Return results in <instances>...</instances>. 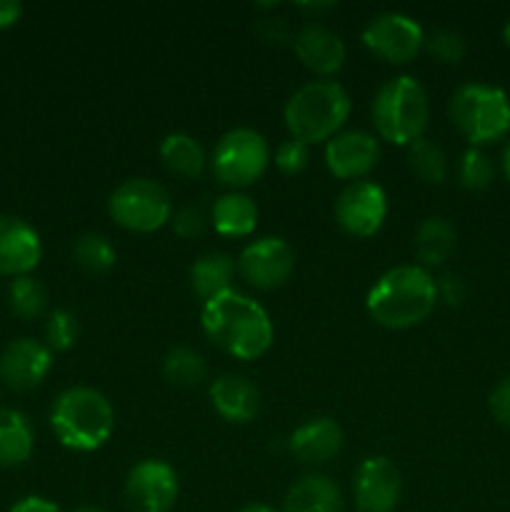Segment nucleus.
Instances as JSON below:
<instances>
[{"label":"nucleus","mask_w":510,"mask_h":512,"mask_svg":"<svg viewBox=\"0 0 510 512\" xmlns=\"http://www.w3.org/2000/svg\"><path fill=\"white\" fill-rule=\"evenodd\" d=\"M380 145L365 130H345L325 145V165L338 180H360L378 165Z\"/></svg>","instance_id":"obj_15"},{"label":"nucleus","mask_w":510,"mask_h":512,"mask_svg":"<svg viewBox=\"0 0 510 512\" xmlns=\"http://www.w3.org/2000/svg\"><path fill=\"white\" fill-rule=\"evenodd\" d=\"M388 215V195L378 183L355 180L340 190L335 200V220L355 238H370L378 233Z\"/></svg>","instance_id":"obj_10"},{"label":"nucleus","mask_w":510,"mask_h":512,"mask_svg":"<svg viewBox=\"0 0 510 512\" xmlns=\"http://www.w3.org/2000/svg\"><path fill=\"white\" fill-rule=\"evenodd\" d=\"M435 288H438V298L443 300L445 305H450V308H455V305H460L465 300V283L460 275H453V273H445L443 278L435 283Z\"/></svg>","instance_id":"obj_36"},{"label":"nucleus","mask_w":510,"mask_h":512,"mask_svg":"<svg viewBox=\"0 0 510 512\" xmlns=\"http://www.w3.org/2000/svg\"><path fill=\"white\" fill-rule=\"evenodd\" d=\"M430 118V100L423 85L410 75L388 80L375 93L373 123L383 140L405 145L423 138Z\"/></svg>","instance_id":"obj_5"},{"label":"nucleus","mask_w":510,"mask_h":512,"mask_svg":"<svg viewBox=\"0 0 510 512\" xmlns=\"http://www.w3.org/2000/svg\"><path fill=\"white\" fill-rule=\"evenodd\" d=\"M438 303L433 275L420 265H398L380 275L370 288L368 313L378 325L390 330H408L423 323Z\"/></svg>","instance_id":"obj_2"},{"label":"nucleus","mask_w":510,"mask_h":512,"mask_svg":"<svg viewBox=\"0 0 510 512\" xmlns=\"http://www.w3.org/2000/svg\"><path fill=\"white\" fill-rule=\"evenodd\" d=\"M108 213L120 228L130 233H155L173 218V200L155 180L133 178L113 190Z\"/></svg>","instance_id":"obj_8"},{"label":"nucleus","mask_w":510,"mask_h":512,"mask_svg":"<svg viewBox=\"0 0 510 512\" xmlns=\"http://www.w3.org/2000/svg\"><path fill=\"white\" fill-rule=\"evenodd\" d=\"M350 115L348 90L333 80H315L303 85L285 103L283 118L290 138L305 145L323 143L338 135Z\"/></svg>","instance_id":"obj_4"},{"label":"nucleus","mask_w":510,"mask_h":512,"mask_svg":"<svg viewBox=\"0 0 510 512\" xmlns=\"http://www.w3.org/2000/svg\"><path fill=\"white\" fill-rule=\"evenodd\" d=\"M290 453L308 465H323L343 448V428L333 418H315L300 425L288 440Z\"/></svg>","instance_id":"obj_19"},{"label":"nucleus","mask_w":510,"mask_h":512,"mask_svg":"<svg viewBox=\"0 0 510 512\" xmlns=\"http://www.w3.org/2000/svg\"><path fill=\"white\" fill-rule=\"evenodd\" d=\"M493 163H490L488 155L478 148H470L463 153V160H460V183L465 185L473 193H480V190L488 188L493 183Z\"/></svg>","instance_id":"obj_30"},{"label":"nucleus","mask_w":510,"mask_h":512,"mask_svg":"<svg viewBox=\"0 0 510 512\" xmlns=\"http://www.w3.org/2000/svg\"><path fill=\"white\" fill-rule=\"evenodd\" d=\"M215 413L228 423H250L260 410V390L245 375L225 373L210 385Z\"/></svg>","instance_id":"obj_18"},{"label":"nucleus","mask_w":510,"mask_h":512,"mask_svg":"<svg viewBox=\"0 0 510 512\" xmlns=\"http://www.w3.org/2000/svg\"><path fill=\"white\" fill-rule=\"evenodd\" d=\"M238 512H278V510L270 508V505H265V503H250V505H245V508H240Z\"/></svg>","instance_id":"obj_41"},{"label":"nucleus","mask_w":510,"mask_h":512,"mask_svg":"<svg viewBox=\"0 0 510 512\" xmlns=\"http://www.w3.org/2000/svg\"><path fill=\"white\" fill-rule=\"evenodd\" d=\"M235 270H238V265L233 263L230 255L205 253L190 265V285L203 303H210L213 298H220L223 293L233 290L230 285H233Z\"/></svg>","instance_id":"obj_22"},{"label":"nucleus","mask_w":510,"mask_h":512,"mask_svg":"<svg viewBox=\"0 0 510 512\" xmlns=\"http://www.w3.org/2000/svg\"><path fill=\"white\" fill-rule=\"evenodd\" d=\"M363 45L383 63L408 65L423 50L425 33L410 15L383 13L365 25Z\"/></svg>","instance_id":"obj_9"},{"label":"nucleus","mask_w":510,"mask_h":512,"mask_svg":"<svg viewBox=\"0 0 510 512\" xmlns=\"http://www.w3.org/2000/svg\"><path fill=\"white\" fill-rule=\"evenodd\" d=\"M310 163V145L300 143V140L290 138L285 143L278 145L275 150V165H278L280 173L285 175H298L308 168Z\"/></svg>","instance_id":"obj_33"},{"label":"nucleus","mask_w":510,"mask_h":512,"mask_svg":"<svg viewBox=\"0 0 510 512\" xmlns=\"http://www.w3.org/2000/svg\"><path fill=\"white\" fill-rule=\"evenodd\" d=\"M455 243H458V235H455L450 220L428 218L420 223L418 233H415V255L418 260H423V265L435 268L453 255Z\"/></svg>","instance_id":"obj_25"},{"label":"nucleus","mask_w":510,"mask_h":512,"mask_svg":"<svg viewBox=\"0 0 510 512\" xmlns=\"http://www.w3.org/2000/svg\"><path fill=\"white\" fill-rule=\"evenodd\" d=\"M210 223L225 238H245L258 225V205L250 195L230 190L215 200L213 210H210Z\"/></svg>","instance_id":"obj_21"},{"label":"nucleus","mask_w":510,"mask_h":512,"mask_svg":"<svg viewBox=\"0 0 510 512\" xmlns=\"http://www.w3.org/2000/svg\"><path fill=\"white\" fill-rule=\"evenodd\" d=\"M280 512H343V498L328 475L310 473L288 490Z\"/></svg>","instance_id":"obj_20"},{"label":"nucleus","mask_w":510,"mask_h":512,"mask_svg":"<svg viewBox=\"0 0 510 512\" xmlns=\"http://www.w3.org/2000/svg\"><path fill=\"white\" fill-rule=\"evenodd\" d=\"M488 408L490 415H493L500 425H508L510 428V375L505 380H500L498 388L490 393Z\"/></svg>","instance_id":"obj_35"},{"label":"nucleus","mask_w":510,"mask_h":512,"mask_svg":"<svg viewBox=\"0 0 510 512\" xmlns=\"http://www.w3.org/2000/svg\"><path fill=\"white\" fill-rule=\"evenodd\" d=\"M23 15V5L18 0H0V30L15 25Z\"/></svg>","instance_id":"obj_39"},{"label":"nucleus","mask_w":510,"mask_h":512,"mask_svg":"<svg viewBox=\"0 0 510 512\" xmlns=\"http://www.w3.org/2000/svg\"><path fill=\"white\" fill-rule=\"evenodd\" d=\"M358 512H393L403 498V478L388 458H368L353 478Z\"/></svg>","instance_id":"obj_13"},{"label":"nucleus","mask_w":510,"mask_h":512,"mask_svg":"<svg viewBox=\"0 0 510 512\" xmlns=\"http://www.w3.org/2000/svg\"><path fill=\"white\" fill-rule=\"evenodd\" d=\"M33 425L20 410H0V465L15 468L33 455Z\"/></svg>","instance_id":"obj_23"},{"label":"nucleus","mask_w":510,"mask_h":512,"mask_svg":"<svg viewBox=\"0 0 510 512\" xmlns=\"http://www.w3.org/2000/svg\"><path fill=\"white\" fill-rule=\"evenodd\" d=\"M8 512H60V508L50 500L38 498V495H30V498L18 500Z\"/></svg>","instance_id":"obj_38"},{"label":"nucleus","mask_w":510,"mask_h":512,"mask_svg":"<svg viewBox=\"0 0 510 512\" xmlns=\"http://www.w3.org/2000/svg\"><path fill=\"white\" fill-rule=\"evenodd\" d=\"M270 165V145L258 130L233 128L218 140L210 168L223 185L230 188H248L258 183Z\"/></svg>","instance_id":"obj_7"},{"label":"nucleus","mask_w":510,"mask_h":512,"mask_svg":"<svg viewBox=\"0 0 510 512\" xmlns=\"http://www.w3.org/2000/svg\"><path fill=\"white\" fill-rule=\"evenodd\" d=\"M43 245L33 225L15 215H0V275L23 278L38 268Z\"/></svg>","instance_id":"obj_16"},{"label":"nucleus","mask_w":510,"mask_h":512,"mask_svg":"<svg viewBox=\"0 0 510 512\" xmlns=\"http://www.w3.org/2000/svg\"><path fill=\"white\" fill-rule=\"evenodd\" d=\"M258 35L263 40H268V43H285V40H290V30L288 25H285L283 18H263L258 25Z\"/></svg>","instance_id":"obj_37"},{"label":"nucleus","mask_w":510,"mask_h":512,"mask_svg":"<svg viewBox=\"0 0 510 512\" xmlns=\"http://www.w3.org/2000/svg\"><path fill=\"white\" fill-rule=\"evenodd\" d=\"M53 365V353L48 345L38 343L33 338H18L5 345L0 353V380L10 390H33L38 388L50 373Z\"/></svg>","instance_id":"obj_14"},{"label":"nucleus","mask_w":510,"mask_h":512,"mask_svg":"<svg viewBox=\"0 0 510 512\" xmlns=\"http://www.w3.org/2000/svg\"><path fill=\"white\" fill-rule=\"evenodd\" d=\"M73 512H108V510L95 508V505H83V508H78V510H73Z\"/></svg>","instance_id":"obj_43"},{"label":"nucleus","mask_w":510,"mask_h":512,"mask_svg":"<svg viewBox=\"0 0 510 512\" xmlns=\"http://www.w3.org/2000/svg\"><path fill=\"white\" fill-rule=\"evenodd\" d=\"M503 40H505V45H508V48H510V20H508V23H505V28H503Z\"/></svg>","instance_id":"obj_44"},{"label":"nucleus","mask_w":510,"mask_h":512,"mask_svg":"<svg viewBox=\"0 0 510 512\" xmlns=\"http://www.w3.org/2000/svg\"><path fill=\"white\" fill-rule=\"evenodd\" d=\"M50 428L65 448L78 450V453H93V450L103 448L113 435V405L95 388H85V385L68 388L53 403Z\"/></svg>","instance_id":"obj_3"},{"label":"nucleus","mask_w":510,"mask_h":512,"mask_svg":"<svg viewBox=\"0 0 510 512\" xmlns=\"http://www.w3.org/2000/svg\"><path fill=\"white\" fill-rule=\"evenodd\" d=\"M423 48L440 63H460L465 55V40L455 30H435L425 35Z\"/></svg>","instance_id":"obj_32"},{"label":"nucleus","mask_w":510,"mask_h":512,"mask_svg":"<svg viewBox=\"0 0 510 512\" xmlns=\"http://www.w3.org/2000/svg\"><path fill=\"white\" fill-rule=\"evenodd\" d=\"M208 220L210 218L203 213V208H198V205H185V208L175 210V215L170 218V225H173V233L178 235V238L193 240L205 233Z\"/></svg>","instance_id":"obj_34"},{"label":"nucleus","mask_w":510,"mask_h":512,"mask_svg":"<svg viewBox=\"0 0 510 512\" xmlns=\"http://www.w3.org/2000/svg\"><path fill=\"white\" fill-rule=\"evenodd\" d=\"M503 173H505V178L510 180V143L505 145V150H503Z\"/></svg>","instance_id":"obj_42"},{"label":"nucleus","mask_w":510,"mask_h":512,"mask_svg":"<svg viewBox=\"0 0 510 512\" xmlns=\"http://www.w3.org/2000/svg\"><path fill=\"white\" fill-rule=\"evenodd\" d=\"M163 375L168 383L178 385V388H195L208 375V365H205L203 355L193 348H173L163 358Z\"/></svg>","instance_id":"obj_26"},{"label":"nucleus","mask_w":510,"mask_h":512,"mask_svg":"<svg viewBox=\"0 0 510 512\" xmlns=\"http://www.w3.org/2000/svg\"><path fill=\"white\" fill-rule=\"evenodd\" d=\"M8 303L10 310H13L18 318L33 320L40 318L48 308V293H45L43 283H38L30 275H23V278H15L8 288Z\"/></svg>","instance_id":"obj_29"},{"label":"nucleus","mask_w":510,"mask_h":512,"mask_svg":"<svg viewBox=\"0 0 510 512\" xmlns=\"http://www.w3.org/2000/svg\"><path fill=\"white\" fill-rule=\"evenodd\" d=\"M160 160L173 175H180L185 180H195L205 170V153L198 140L188 133H170L160 143Z\"/></svg>","instance_id":"obj_24"},{"label":"nucleus","mask_w":510,"mask_h":512,"mask_svg":"<svg viewBox=\"0 0 510 512\" xmlns=\"http://www.w3.org/2000/svg\"><path fill=\"white\" fill-rule=\"evenodd\" d=\"M450 118L473 145L495 143L510 130V100L495 85L468 83L450 98Z\"/></svg>","instance_id":"obj_6"},{"label":"nucleus","mask_w":510,"mask_h":512,"mask_svg":"<svg viewBox=\"0 0 510 512\" xmlns=\"http://www.w3.org/2000/svg\"><path fill=\"white\" fill-rule=\"evenodd\" d=\"M293 50L300 63L315 75H335L345 63V43L335 30L308 23L295 33Z\"/></svg>","instance_id":"obj_17"},{"label":"nucleus","mask_w":510,"mask_h":512,"mask_svg":"<svg viewBox=\"0 0 510 512\" xmlns=\"http://www.w3.org/2000/svg\"><path fill=\"white\" fill-rule=\"evenodd\" d=\"M408 165L423 183L440 185L448 178V158L443 148L428 138H420L408 145Z\"/></svg>","instance_id":"obj_28"},{"label":"nucleus","mask_w":510,"mask_h":512,"mask_svg":"<svg viewBox=\"0 0 510 512\" xmlns=\"http://www.w3.org/2000/svg\"><path fill=\"white\" fill-rule=\"evenodd\" d=\"M73 258L78 268L85 270L88 275H105L113 270L118 253H115L113 243L105 235L85 233L75 240Z\"/></svg>","instance_id":"obj_27"},{"label":"nucleus","mask_w":510,"mask_h":512,"mask_svg":"<svg viewBox=\"0 0 510 512\" xmlns=\"http://www.w3.org/2000/svg\"><path fill=\"white\" fill-rule=\"evenodd\" d=\"M295 268V253L283 238H260L238 258V273L255 290H275L288 283Z\"/></svg>","instance_id":"obj_12"},{"label":"nucleus","mask_w":510,"mask_h":512,"mask_svg":"<svg viewBox=\"0 0 510 512\" xmlns=\"http://www.w3.org/2000/svg\"><path fill=\"white\" fill-rule=\"evenodd\" d=\"M80 328H78V320H75L73 313L68 310H55L50 313L48 323H45V340H48V348L50 353H65L75 345L78 340Z\"/></svg>","instance_id":"obj_31"},{"label":"nucleus","mask_w":510,"mask_h":512,"mask_svg":"<svg viewBox=\"0 0 510 512\" xmlns=\"http://www.w3.org/2000/svg\"><path fill=\"white\" fill-rule=\"evenodd\" d=\"M335 3H305L300 5V10H308V13H328L333 10Z\"/></svg>","instance_id":"obj_40"},{"label":"nucleus","mask_w":510,"mask_h":512,"mask_svg":"<svg viewBox=\"0 0 510 512\" xmlns=\"http://www.w3.org/2000/svg\"><path fill=\"white\" fill-rule=\"evenodd\" d=\"M178 500V473L163 460H140L125 480L130 512H170Z\"/></svg>","instance_id":"obj_11"},{"label":"nucleus","mask_w":510,"mask_h":512,"mask_svg":"<svg viewBox=\"0 0 510 512\" xmlns=\"http://www.w3.org/2000/svg\"><path fill=\"white\" fill-rule=\"evenodd\" d=\"M203 333L210 343L238 360H255L273 345V323L258 300L228 290L203 305Z\"/></svg>","instance_id":"obj_1"}]
</instances>
